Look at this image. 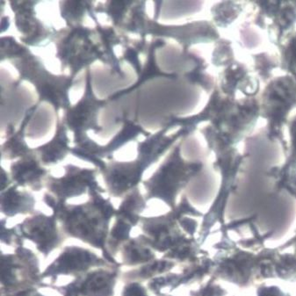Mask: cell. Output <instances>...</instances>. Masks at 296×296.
I'll list each match as a JSON object with an SVG mask.
<instances>
[{
    "mask_svg": "<svg viewBox=\"0 0 296 296\" xmlns=\"http://www.w3.org/2000/svg\"><path fill=\"white\" fill-rule=\"evenodd\" d=\"M177 148L169 160L145 185L150 191V196H156L170 202L183 181L191 173L198 172L200 164H186L182 162Z\"/></svg>",
    "mask_w": 296,
    "mask_h": 296,
    "instance_id": "2",
    "label": "cell"
},
{
    "mask_svg": "<svg viewBox=\"0 0 296 296\" xmlns=\"http://www.w3.org/2000/svg\"><path fill=\"white\" fill-rule=\"evenodd\" d=\"M66 169V176L60 179H54L50 185L53 192L57 195L66 198L79 195L85 192L86 186H90L92 190H94V186L97 187L96 184L93 183L94 176L92 171L80 170L71 165L67 166Z\"/></svg>",
    "mask_w": 296,
    "mask_h": 296,
    "instance_id": "4",
    "label": "cell"
},
{
    "mask_svg": "<svg viewBox=\"0 0 296 296\" xmlns=\"http://www.w3.org/2000/svg\"><path fill=\"white\" fill-rule=\"evenodd\" d=\"M113 275L107 273H93L86 280L83 288L85 296H109L112 293Z\"/></svg>",
    "mask_w": 296,
    "mask_h": 296,
    "instance_id": "9",
    "label": "cell"
},
{
    "mask_svg": "<svg viewBox=\"0 0 296 296\" xmlns=\"http://www.w3.org/2000/svg\"><path fill=\"white\" fill-rule=\"evenodd\" d=\"M12 176L20 185H39L40 180L46 172L38 165V162L29 156L24 161L18 162L11 166Z\"/></svg>",
    "mask_w": 296,
    "mask_h": 296,
    "instance_id": "6",
    "label": "cell"
},
{
    "mask_svg": "<svg viewBox=\"0 0 296 296\" xmlns=\"http://www.w3.org/2000/svg\"><path fill=\"white\" fill-rule=\"evenodd\" d=\"M16 64H20L17 67L22 77L29 79L35 85L41 99L52 102L56 109L60 107H67L66 106L69 105L67 90L71 85V78L52 76L29 52L24 54V59Z\"/></svg>",
    "mask_w": 296,
    "mask_h": 296,
    "instance_id": "1",
    "label": "cell"
},
{
    "mask_svg": "<svg viewBox=\"0 0 296 296\" xmlns=\"http://www.w3.org/2000/svg\"><path fill=\"white\" fill-rule=\"evenodd\" d=\"M87 88L85 97L75 107L70 108L66 115V122L71 129L75 132L76 141H82L83 132L87 128L99 130L96 125V114L98 109L101 107L106 101L95 99L92 92L90 85V77L88 76Z\"/></svg>",
    "mask_w": 296,
    "mask_h": 296,
    "instance_id": "3",
    "label": "cell"
},
{
    "mask_svg": "<svg viewBox=\"0 0 296 296\" xmlns=\"http://www.w3.org/2000/svg\"><path fill=\"white\" fill-rule=\"evenodd\" d=\"M68 140L66 137L64 127L60 125L57 128V133L53 141L48 144L39 148L36 150L41 151L42 159L46 163H55L61 160L66 155L69 148L67 147Z\"/></svg>",
    "mask_w": 296,
    "mask_h": 296,
    "instance_id": "8",
    "label": "cell"
},
{
    "mask_svg": "<svg viewBox=\"0 0 296 296\" xmlns=\"http://www.w3.org/2000/svg\"><path fill=\"white\" fill-rule=\"evenodd\" d=\"M92 257L91 253L85 251V250L70 249V251H66L60 259L56 260L59 264V271L63 268V273L65 272H76V271H84L92 265Z\"/></svg>",
    "mask_w": 296,
    "mask_h": 296,
    "instance_id": "7",
    "label": "cell"
},
{
    "mask_svg": "<svg viewBox=\"0 0 296 296\" xmlns=\"http://www.w3.org/2000/svg\"><path fill=\"white\" fill-rule=\"evenodd\" d=\"M27 222V221H25ZM25 231L30 239L39 244V249L42 252L49 253L59 243V237H57L55 223L50 217L35 216L29 219V222L24 223Z\"/></svg>",
    "mask_w": 296,
    "mask_h": 296,
    "instance_id": "5",
    "label": "cell"
},
{
    "mask_svg": "<svg viewBox=\"0 0 296 296\" xmlns=\"http://www.w3.org/2000/svg\"><path fill=\"white\" fill-rule=\"evenodd\" d=\"M73 152L76 153V154L78 155V156H85V158H87V159H91L92 156H93L92 155H90V154H88V153H86V152H85L84 150L78 151L77 150H73ZM92 162H93L94 163L98 164V165L99 166V168H100V169H103V170H104V168H105V164H104V163H103V162H101V161H99V160L98 159L97 157H93V158H92Z\"/></svg>",
    "mask_w": 296,
    "mask_h": 296,
    "instance_id": "10",
    "label": "cell"
}]
</instances>
